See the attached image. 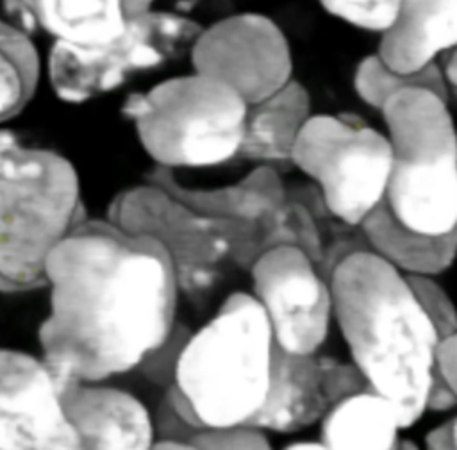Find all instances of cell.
<instances>
[{
    "mask_svg": "<svg viewBox=\"0 0 457 450\" xmlns=\"http://www.w3.org/2000/svg\"><path fill=\"white\" fill-rule=\"evenodd\" d=\"M327 409L318 354H291L277 346L264 402L250 423L268 434H296L320 423Z\"/></svg>",
    "mask_w": 457,
    "mask_h": 450,
    "instance_id": "cell-16",
    "label": "cell"
},
{
    "mask_svg": "<svg viewBox=\"0 0 457 450\" xmlns=\"http://www.w3.org/2000/svg\"><path fill=\"white\" fill-rule=\"evenodd\" d=\"M248 270L252 295L266 314L275 345L291 354H318L334 323L325 268L302 248L273 245L259 252Z\"/></svg>",
    "mask_w": 457,
    "mask_h": 450,
    "instance_id": "cell-10",
    "label": "cell"
},
{
    "mask_svg": "<svg viewBox=\"0 0 457 450\" xmlns=\"http://www.w3.org/2000/svg\"><path fill=\"white\" fill-rule=\"evenodd\" d=\"M334 323L368 386L387 396L403 430L427 412L439 336L405 275L364 245L328 271Z\"/></svg>",
    "mask_w": 457,
    "mask_h": 450,
    "instance_id": "cell-2",
    "label": "cell"
},
{
    "mask_svg": "<svg viewBox=\"0 0 457 450\" xmlns=\"http://www.w3.org/2000/svg\"><path fill=\"white\" fill-rule=\"evenodd\" d=\"M200 29L184 14L152 7L130 14L125 30L105 45L50 41L43 73L61 102L86 104L118 91L132 75L155 70L182 50L189 52Z\"/></svg>",
    "mask_w": 457,
    "mask_h": 450,
    "instance_id": "cell-9",
    "label": "cell"
},
{
    "mask_svg": "<svg viewBox=\"0 0 457 450\" xmlns=\"http://www.w3.org/2000/svg\"><path fill=\"white\" fill-rule=\"evenodd\" d=\"M452 432H453V445L457 450V414L452 418Z\"/></svg>",
    "mask_w": 457,
    "mask_h": 450,
    "instance_id": "cell-35",
    "label": "cell"
},
{
    "mask_svg": "<svg viewBox=\"0 0 457 450\" xmlns=\"http://www.w3.org/2000/svg\"><path fill=\"white\" fill-rule=\"evenodd\" d=\"M311 116L309 91L291 79L275 93L248 104L241 155L259 164L289 162L296 139Z\"/></svg>",
    "mask_w": 457,
    "mask_h": 450,
    "instance_id": "cell-18",
    "label": "cell"
},
{
    "mask_svg": "<svg viewBox=\"0 0 457 450\" xmlns=\"http://www.w3.org/2000/svg\"><path fill=\"white\" fill-rule=\"evenodd\" d=\"M287 448H318V450H321V448H325V445H323V441L318 438V439H298V441H291L289 445H287Z\"/></svg>",
    "mask_w": 457,
    "mask_h": 450,
    "instance_id": "cell-34",
    "label": "cell"
},
{
    "mask_svg": "<svg viewBox=\"0 0 457 450\" xmlns=\"http://www.w3.org/2000/svg\"><path fill=\"white\" fill-rule=\"evenodd\" d=\"M193 70L223 80L253 104L293 79L291 45L259 12H239L200 29L189 46Z\"/></svg>",
    "mask_w": 457,
    "mask_h": 450,
    "instance_id": "cell-11",
    "label": "cell"
},
{
    "mask_svg": "<svg viewBox=\"0 0 457 450\" xmlns=\"http://www.w3.org/2000/svg\"><path fill=\"white\" fill-rule=\"evenodd\" d=\"M275 348L257 298L232 291L179 346L166 409L193 434L252 421L268 391Z\"/></svg>",
    "mask_w": 457,
    "mask_h": 450,
    "instance_id": "cell-3",
    "label": "cell"
},
{
    "mask_svg": "<svg viewBox=\"0 0 457 450\" xmlns=\"http://www.w3.org/2000/svg\"><path fill=\"white\" fill-rule=\"evenodd\" d=\"M434 368L457 395V332L439 339Z\"/></svg>",
    "mask_w": 457,
    "mask_h": 450,
    "instance_id": "cell-28",
    "label": "cell"
},
{
    "mask_svg": "<svg viewBox=\"0 0 457 450\" xmlns=\"http://www.w3.org/2000/svg\"><path fill=\"white\" fill-rule=\"evenodd\" d=\"M446 95L414 82L380 107L391 146L386 205L425 234L457 230V127Z\"/></svg>",
    "mask_w": 457,
    "mask_h": 450,
    "instance_id": "cell-5",
    "label": "cell"
},
{
    "mask_svg": "<svg viewBox=\"0 0 457 450\" xmlns=\"http://www.w3.org/2000/svg\"><path fill=\"white\" fill-rule=\"evenodd\" d=\"M37 341L62 380L105 382L155 357L175 330L179 279L164 248L109 218H84L45 262Z\"/></svg>",
    "mask_w": 457,
    "mask_h": 450,
    "instance_id": "cell-1",
    "label": "cell"
},
{
    "mask_svg": "<svg viewBox=\"0 0 457 450\" xmlns=\"http://www.w3.org/2000/svg\"><path fill=\"white\" fill-rule=\"evenodd\" d=\"M105 218L157 241L187 291L209 288L227 257L250 266L257 255L261 225L209 216L150 179L116 193Z\"/></svg>",
    "mask_w": 457,
    "mask_h": 450,
    "instance_id": "cell-7",
    "label": "cell"
},
{
    "mask_svg": "<svg viewBox=\"0 0 457 450\" xmlns=\"http://www.w3.org/2000/svg\"><path fill=\"white\" fill-rule=\"evenodd\" d=\"M62 404L80 450H141L152 448L157 438L148 407L127 389L104 382L66 380Z\"/></svg>",
    "mask_w": 457,
    "mask_h": 450,
    "instance_id": "cell-13",
    "label": "cell"
},
{
    "mask_svg": "<svg viewBox=\"0 0 457 450\" xmlns=\"http://www.w3.org/2000/svg\"><path fill=\"white\" fill-rule=\"evenodd\" d=\"M84 218L75 164L0 127V293L43 288L48 254Z\"/></svg>",
    "mask_w": 457,
    "mask_h": 450,
    "instance_id": "cell-4",
    "label": "cell"
},
{
    "mask_svg": "<svg viewBox=\"0 0 457 450\" xmlns=\"http://www.w3.org/2000/svg\"><path fill=\"white\" fill-rule=\"evenodd\" d=\"M0 16L14 20V21L29 27L30 30H34L30 16L27 12V7H25L23 0H0Z\"/></svg>",
    "mask_w": 457,
    "mask_h": 450,
    "instance_id": "cell-31",
    "label": "cell"
},
{
    "mask_svg": "<svg viewBox=\"0 0 457 450\" xmlns=\"http://www.w3.org/2000/svg\"><path fill=\"white\" fill-rule=\"evenodd\" d=\"M425 407L427 412H450L457 409V395L453 393V389L450 388V384L436 371L432 373L428 389H427V396H425Z\"/></svg>",
    "mask_w": 457,
    "mask_h": 450,
    "instance_id": "cell-29",
    "label": "cell"
},
{
    "mask_svg": "<svg viewBox=\"0 0 457 450\" xmlns=\"http://www.w3.org/2000/svg\"><path fill=\"white\" fill-rule=\"evenodd\" d=\"M450 93H453L457 96V89H450Z\"/></svg>",
    "mask_w": 457,
    "mask_h": 450,
    "instance_id": "cell-36",
    "label": "cell"
},
{
    "mask_svg": "<svg viewBox=\"0 0 457 450\" xmlns=\"http://www.w3.org/2000/svg\"><path fill=\"white\" fill-rule=\"evenodd\" d=\"M246 100L220 79L193 70L130 93L121 112L154 166L179 173L241 155Z\"/></svg>",
    "mask_w": 457,
    "mask_h": 450,
    "instance_id": "cell-6",
    "label": "cell"
},
{
    "mask_svg": "<svg viewBox=\"0 0 457 450\" xmlns=\"http://www.w3.org/2000/svg\"><path fill=\"white\" fill-rule=\"evenodd\" d=\"M403 427L396 405L366 388L332 404L320 420V439L325 448L337 450H393Z\"/></svg>",
    "mask_w": 457,
    "mask_h": 450,
    "instance_id": "cell-19",
    "label": "cell"
},
{
    "mask_svg": "<svg viewBox=\"0 0 457 450\" xmlns=\"http://www.w3.org/2000/svg\"><path fill=\"white\" fill-rule=\"evenodd\" d=\"M414 82H421L427 84L430 88H434L436 91L450 96V86L446 82L445 71L434 64L420 73L414 75H405V73H398L393 71L391 68H387L384 64V61L373 54L364 57L353 73V91L359 96V100L366 105H370L375 111H380L382 104L387 100V96H391L395 91H398L400 88L407 86V84H414Z\"/></svg>",
    "mask_w": 457,
    "mask_h": 450,
    "instance_id": "cell-21",
    "label": "cell"
},
{
    "mask_svg": "<svg viewBox=\"0 0 457 450\" xmlns=\"http://www.w3.org/2000/svg\"><path fill=\"white\" fill-rule=\"evenodd\" d=\"M362 245L405 277H439L457 259V230L425 234L403 225L380 204L359 227Z\"/></svg>",
    "mask_w": 457,
    "mask_h": 450,
    "instance_id": "cell-17",
    "label": "cell"
},
{
    "mask_svg": "<svg viewBox=\"0 0 457 450\" xmlns=\"http://www.w3.org/2000/svg\"><path fill=\"white\" fill-rule=\"evenodd\" d=\"M273 245H291L302 248L320 264L323 262L325 246L311 209L298 200H291L289 196L266 221L261 223L259 252Z\"/></svg>",
    "mask_w": 457,
    "mask_h": 450,
    "instance_id": "cell-22",
    "label": "cell"
},
{
    "mask_svg": "<svg viewBox=\"0 0 457 450\" xmlns=\"http://www.w3.org/2000/svg\"><path fill=\"white\" fill-rule=\"evenodd\" d=\"M443 71H445V77H446V82H448L450 89H457V50L448 54Z\"/></svg>",
    "mask_w": 457,
    "mask_h": 450,
    "instance_id": "cell-32",
    "label": "cell"
},
{
    "mask_svg": "<svg viewBox=\"0 0 457 450\" xmlns=\"http://www.w3.org/2000/svg\"><path fill=\"white\" fill-rule=\"evenodd\" d=\"M439 339L457 332V304L437 277H407Z\"/></svg>",
    "mask_w": 457,
    "mask_h": 450,
    "instance_id": "cell-25",
    "label": "cell"
},
{
    "mask_svg": "<svg viewBox=\"0 0 457 450\" xmlns=\"http://www.w3.org/2000/svg\"><path fill=\"white\" fill-rule=\"evenodd\" d=\"M457 50V0H402L382 32L377 55L387 68L414 75Z\"/></svg>",
    "mask_w": 457,
    "mask_h": 450,
    "instance_id": "cell-14",
    "label": "cell"
},
{
    "mask_svg": "<svg viewBox=\"0 0 457 450\" xmlns=\"http://www.w3.org/2000/svg\"><path fill=\"white\" fill-rule=\"evenodd\" d=\"M157 0H125L127 11L129 14H136V12H143L146 9H152L155 5Z\"/></svg>",
    "mask_w": 457,
    "mask_h": 450,
    "instance_id": "cell-33",
    "label": "cell"
},
{
    "mask_svg": "<svg viewBox=\"0 0 457 450\" xmlns=\"http://www.w3.org/2000/svg\"><path fill=\"white\" fill-rule=\"evenodd\" d=\"M146 179L209 216L250 225L266 221L287 198V189L277 166L259 162L237 180L221 186H191L157 166L152 168Z\"/></svg>",
    "mask_w": 457,
    "mask_h": 450,
    "instance_id": "cell-15",
    "label": "cell"
},
{
    "mask_svg": "<svg viewBox=\"0 0 457 450\" xmlns=\"http://www.w3.org/2000/svg\"><path fill=\"white\" fill-rule=\"evenodd\" d=\"M32 27L50 41L98 46L127 27L125 0H23Z\"/></svg>",
    "mask_w": 457,
    "mask_h": 450,
    "instance_id": "cell-20",
    "label": "cell"
},
{
    "mask_svg": "<svg viewBox=\"0 0 457 450\" xmlns=\"http://www.w3.org/2000/svg\"><path fill=\"white\" fill-rule=\"evenodd\" d=\"M37 86L39 80L0 50V123L18 116L32 100Z\"/></svg>",
    "mask_w": 457,
    "mask_h": 450,
    "instance_id": "cell-26",
    "label": "cell"
},
{
    "mask_svg": "<svg viewBox=\"0 0 457 450\" xmlns=\"http://www.w3.org/2000/svg\"><path fill=\"white\" fill-rule=\"evenodd\" d=\"M193 448L207 450H268L271 448L270 434L257 425L230 423L220 427H204L189 439Z\"/></svg>",
    "mask_w": 457,
    "mask_h": 450,
    "instance_id": "cell-24",
    "label": "cell"
},
{
    "mask_svg": "<svg viewBox=\"0 0 457 450\" xmlns=\"http://www.w3.org/2000/svg\"><path fill=\"white\" fill-rule=\"evenodd\" d=\"M318 368H320V380H321V391L325 395V400L328 407L353 393H359L368 386V380L361 373V370L355 366V362L350 361H339L334 357H325L318 354Z\"/></svg>",
    "mask_w": 457,
    "mask_h": 450,
    "instance_id": "cell-27",
    "label": "cell"
},
{
    "mask_svg": "<svg viewBox=\"0 0 457 450\" xmlns=\"http://www.w3.org/2000/svg\"><path fill=\"white\" fill-rule=\"evenodd\" d=\"M320 5L341 21L370 30L384 32L396 18L402 0H318Z\"/></svg>",
    "mask_w": 457,
    "mask_h": 450,
    "instance_id": "cell-23",
    "label": "cell"
},
{
    "mask_svg": "<svg viewBox=\"0 0 457 450\" xmlns=\"http://www.w3.org/2000/svg\"><path fill=\"white\" fill-rule=\"evenodd\" d=\"M425 446L430 450H455L453 432H452V418L432 427L425 434Z\"/></svg>",
    "mask_w": 457,
    "mask_h": 450,
    "instance_id": "cell-30",
    "label": "cell"
},
{
    "mask_svg": "<svg viewBox=\"0 0 457 450\" xmlns=\"http://www.w3.org/2000/svg\"><path fill=\"white\" fill-rule=\"evenodd\" d=\"M64 382L43 355L0 346V450H80Z\"/></svg>",
    "mask_w": 457,
    "mask_h": 450,
    "instance_id": "cell-12",
    "label": "cell"
},
{
    "mask_svg": "<svg viewBox=\"0 0 457 450\" xmlns=\"http://www.w3.org/2000/svg\"><path fill=\"white\" fill-rule=\"evenodd\" d=\"M312 180L323 207L359 227L386 202L391 146L384 130L350 116L312 112L289 161Z\"/></svg>",
    "mask_w": 457,
    "mask_h": 450,
    "instance_id": "cell-8",
    "label": "cell"
}]
</instances>
